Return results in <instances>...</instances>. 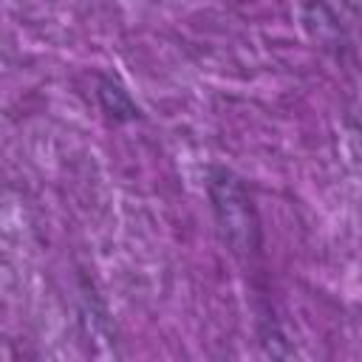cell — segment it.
<instances>
[{"mask_svg": "<svg viewBox=\"0 0 362 362\" xmlns=\"http://www.w3.org/2000/svg\"><path fill=\"white\" fill-rule=\"evenodd\" d=\"M206 192L218 232L229 252L243 260L255 257L260 252V218L246 184L226 167H209Z\"/></svg>", "mask_w": 362, "mask_h": 362, "instance_id": "cell-1", "label": "cell"}]
</instances>
